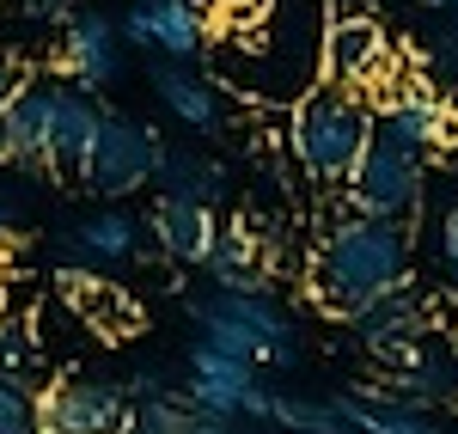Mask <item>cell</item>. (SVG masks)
I'll return each mask as SVG.
<instances>
[{
	"label": "cell",
	"mask_w": 458,
	"mask_h": 434,
	"mask_svg": "<svg viewBox=\"0 0 458 434\" xmlns=\"http://www.w3.org/2000/svg\"><path fill=\"white\" fill-rule=\"evenodd\" d=\"M55 68L73 92H105L110 80H123V31L110 13H73L62 25V49H55Z\"/></svg>",
	"instance_id": "30bf717a"
},
{
	"label": "cell",
	"mask_w": 458,
	"mask_h": 434,
	"mask_svg": "<svg viewBox=\"0 0 458 434\" xmlns=\"http://www.w3.org/2000/svg\"><path fill=\"white\" fill-rule=\"evenodd\" d=\"M19 13H31V19H62L68 13V0H13Z\"/></svg>",
	"instance_id": "4dcf8cb0"
},
{
	"label": "cell",
	"mask_w": 458,
	"mask_h": 434,
	"mask_svg": "<svg viewBox=\"0 0 458 434\" xmlns=\"http://www.w3.org/2000/svg\"><path fill=\"white\" fill-rule=\"evenodd\" d=\"M453 13H458V0H453Z\"/></svg>",
	"instance_id": "e575fe53"
},
{
	"label": "cell",
	"mask_w": 458,
	"mask_h": 434,
	"mask_svg": "<svg viewBox=\"0 0 458 434\" xmlns=\"http://www.w3.org/2000/svg\"><path fill=\"white\" fill-rule=\"evenodd\" d=\"M153 92H159V105L172 110L183 129H196V135H220L226 129L220 86H208L202 73H190L183 62H153Z\"/></svg>",
	"instance_id": "9a60e30c"
},
{
	"label": "cell",
	"mask_w": 458,
	"mask_h": 434,
	"mask_svg": "<svg viewBox=\"0 0 458 434\" xmlns=\"http://www.w3.org/2000/svg\"><path fill=\"white\" fill-rule=\"evenodd\" d=\"M159 172V135L123 116V110H98V129H92V147H86V166H80V183L92 196H129V190H147Z\"/></svg>",
	"instance_id": "8992f818"
},
{
	"label": "cell",
	"mask_w": 458,
	"mask_h": 434,
	"mask_svg": "<svg viewBox=\"0 0 458 434\" xmlns=\"http://www.w3.org/2000/svg\"><path fill=\"white\" fill-rule=\"evenodd\" d=\"M153 233H159V251L172 263H208L214 239H220V220L208 202H190V196H159L153 202Z\"/></svg>",
	"instance_id": "2e32d148"
},
{
	"label": "cell",
	"mask_w": 458,
	"mask_h": 434,
	"mask_svg": "<svg viewBox=\"0 0 458 434\" xmlns=\"http://www.w3.org/2000/svg\"><path fill=\"white\" fill-rule=\"evenodd\" d=\"M19 92H25V73H19V62H13V55H6V49H0V110L13 105V98H19Z\"/></svg>",
	"instance_id": "f546056e"
},
{
	"label": "cell",
	"mask_w": 458,
	"mask_h": 434,
	"mask_svg": "<svg viewBox=\"0 0 458 434\" xmlns=\"http://www.w3.org/2000/svg\"><path fill=\"white\" fill-rule=\"evenodd\" d=\"M43 129H49V92L25 80V92L0 110V159L43 172Z\"/></svg>",
	"instance_id": "ffe728a7"
},
{
	"label": "cell",
	"mask_w": 458,
	"mask_h": 434,
	"mask_svg": "<svg viewBox=\"0 0 458 434\" xmlns=\"http://www.w3.org/2000/svg\"><path fill=\"white\" fill-rule=\"evenodd\" d=\"M25 215H31V196H25V183H0V226H19Z\"/></svg>",
	"instance_id": "83f0119b"
},
{
	"label": "cell",
	"mask_w": 458,
	"mask_h": 434,
	"mask_svg": "<svg viewBox=\"0 0 458 434\" xmlns=\"http://www.w3.org/2000/svg\"><path fill=\"white\" fill-rule=\"evenodd\" d=\"M0 434H37V398L25 379H0Z\"/></svg>",
	"instance_id": "484cf974"
},
{
	"label": "cell",
	"mask_w": 458,
	"mask_h": 434,
	"mask_svg": "<svg viewBox=\"0 0 458 434\" xmlns=\"http://www.w3.org/2000/svg\"><path fill=\"white\" fill-rule=\"evenodd\" d=\"M202 434H226V429H220V422H202Z\"/></svg>",
	"instance_id": "1f68e13d"
},
{
	"label": "cell",
	"mask_w": 458,
	"mask_h": 434,
	"mask_svg": "<svg viewBox=\"0 0 458 434\" xmlns=\"http://www.w3.org/2000/svg\"><path fill=\"white\" fill-rule=\"evenodd\" d=\"M250 386H257V362L226 355V349H214V343H196V349H190V379H183L177 398L190 404L202 422H220V429H226L233 416H245Z\"/></svg>",
	"instance_id": "9c48e42d"
},
{
	"label": "cell",
	"mask_w": 458,
	"mask_h": 434,
	"mask_svg": "<svg viewBox=\"0 0 458 434\" xmlns=\"http://www.w3.org/2000/svg\"><path fill=\"white\" fill-rule=\"evenodd\" d=\"M391 68H397V55L367 13H330V25H324V80L330 86L373 92L379 80H391Z\"/></svg>",
	"instance_id": "ba28073f"
},
{
	"label": "cell",
	"mask_w": 458,
	"mask_h": 434,
	"mask_svg": "<svg viewBox=\"0 0 458 434\" xmlns=\"http://www.w3.org/2000/svg\"><path fill=\"white\" fill-rule=\"evenodd\" d=\"M129 398L105 379H68L37 398V434H123Z\"/></svg>",
	"instance_id": "8fae6325"
},
{
	"label": "cell",
	"mask_w": 458,
	"mask_h": 434,
	"mask_svg": "<svg viewBox=\"0 0 458 434\" xmlns=\"http://www.w3.org/2000/svg\"><path fill=\"white\" fill-rule=\"evenodd\" d=\"M453 355H458V343H453Z\"/></svg>",
	"instance_id": "d590c367"
},
{
	"label": "cell",
	"mask_w": 458,
	"mask_h": 434,
	"mask_svg": "<svg viewBox=\"0 0 458 434\" xmlns=\"http://www.w3.org/2000/svg\"><path fill=\"white\" fill-rule=\"evenodd\" d=\"M373 141V98L349 92V86H312L293 116H287V147L293 166L312 183H349V172L360 166V153Z\"/></svg>",
	"instance_id": "3957f363"
},
{
	"label": "cell",
	"mask_w": 458,
	"mask_h": 434,
	"mask_svg": "<svg viewBox=\"0 0 458 434\" xmlns=\"http://www.w3.org/2000/svg\"><path fill=\"white\" fill-rule=\"evenodd\" d=\"M190 319L202 325V343L245 355V362H293V319L269 294H190Z\"/></svg>",
	"instance_id": "5b68a950"
},
{
	"label": "cell",
	"mask_w": 458,
	"mask_h": 434,
	"mask_svg": "<svg viewBox=\"0 0 458 434\" xmlns=\"http://www.w3.org/2000/svg\"><path fill=\"white\" fill-rule=\"evenodd\" d=\"M324 6H349V0H324Z\"/></svg>",
	"instance_id": "836d02e7"
},
{
	"label": "cell",
	"mask_w": 458,
	"mask_h": 434,
	"mask_svg": "<svg viewBox=\"0 0 458 434\" xmlns=\"http://www.w3.org/2000/svg\"><path fill=\"white\" fill-rule=\"evenodd\" d=\"M410 282V226L403 220H373V215H343L324 226L312 251V300L354 325L373 300Z\"/></svg>",
	"instance_id": "6da1fadb"
},
{
	"label": "cell",
	"mask_w": 458,
	"mask_h": 434,
	"mask_svg": "<svg viewBox=\"0 0 458 434\" xmlns=\"http://www.w3.org/2000/svg\"><path fill=\"white\" fill-rule=\"evenodd\" d=\"M397 392L391 398H403V404H446V398H458V355L453 349H440V343H416L403 362H397V379H391Z\"/></svg>",
	"instance_id": "d6986e66"
},
{
	"label": "cell",
	"mask_w": 458,
	"mask_h": 434,
	"mask_svg": "<svg viewBox=\"0 0 458 434\" xmlns=\"http://www.w3.org/2000/svg\"><path fill=\"white\" fill-rule=\"evenodd\" d=\"M135 251H141V226H135L129 215H116V208H105V215H86V220L68 233L62 263H68V269H80V263L110 269V263H129Z\"/></svg>",
	"instance_id": "e0dca14e"
},
{
	"label": "cell",
	"mask_w": 458,
	"mask_h": 434,
	"mask_svg": "<svg viewBox=\"0 0 458 434\" xmlns=\"http://www.w3.org/2000/svg\"><path fill=\"white\" fill-rule=\"evenodd\" d=\"M123 434H202V416L177 392H159V398H141L129 410V429Z\"/></svg>",
	"instance_id": "603a6c76"
},
{
	"label": "cell",
	"mask_w": 458,
	"mask_h": 434,
	"mask_svg": "<svg viewBox=\"0 0 458 434\" xmlns=\"http://www.w3.org/2000/svg\"><path fill=\"white\" fill-rule=\"evenodd\" d=\"M428 68L440 73V80H458V25L434 37V49H428Z\"/></svg>",
	"instance_id": "4316f807"
},
{
	"label": "cell",
	"mask_w": 458,
	"mask_h": 434,
	"mask_svg": "<svg viewBox=\"0 0 458 434\" xmlns=\"http://www.w3.org/2000/svg\"><path fill=\"white\" fill-rule=\"evenodd\" d=\"M49 92V129H43V172L49 178H80L86 166V147H92V129H98V110L86 92H73L68 80H43Z\"/></svg>",
	"instance_id": "4fadbf2b"
},
{
	"label": "cell",
	"mask_w": 458,
	"mask_h": 434,
	"mask_svg": "<svg viewBox=\"0 0 458 434\" xmlns=\"http://www.w3.org/2000/svg\"><path fill=\"white\" fill-rule=\"evenodd\" d=\"M373 129L422 147L428 159H434V153L458 147V105L446 92H434L428 80H397L386 98H373Z\"/></svg>",
	"instance_id": "52a82bcc"
},
{
	"label": "cell",
	"mask_w": 458,
	"mask_h": 434,
	"mask_svg": "<svg viewBox=\"0 0 458 434\" xmlns=\"http://www.w3.org/2000/svg\"><path fill=\"white\" fill-rule=\"evenodd\" d=\"M324 25H330L324 0H276L263 31L245 37L250 68L220 73V86H239L245 98L269 105H300L312 86H324Z\"/></svg>",
	"instance_id": "7a4b0ae2"
},
{
	"label": "cell",
	"mask_w": 458,
	"mask_h": 434,
	"mask_svg": "<svg viewBox=\"0 0 458 434\" xmlns=\"http://www.w3.org/2000/svg\"><path fill=\"white\" fill-rule=\"evenodd\" d=\"M422 6H453V0H422Z\"/></svg>",
	"instance_id": "d6a6232c"
},
{
	"label": "cell",
	"mask_w": 458,
	"mask_h": 434,
	"mask_svg": "<svg viewBox=\"0 0 458 434\" xmlns=\"http://www.w3.org/2000/svg\"><path fill=\"white\" fill-rule=\"evenodd\" d=\"M159 196H190V202H208L220 196V166H208V153H165L159 147Z\"/></svg>",
	"instance_id": "7402d4cb"
},
{
	"label": "cell",
	"mask_w": 458,
	"mask_h": 434,
	"mask_svg": "<svg viewBox=\"0 0 458 434\" xmlns=\"http://www.w3.org/2000/svg\"><path fill=\"white\" fill-rule=\"evenodd\" d=\"M428 159L422 147L397 141L386 129H373V141L360 153V166L349 172L343 183V196H349V215H373V220H403V226H416L428 202Z\"/></svg>",
	"instance_id": "277c9868"
},
{
	"label": "cell",
	"mask_w": 458,
	"mask_h": 434,
	"mask_svg": "<svg viewBox=\"0 0 458 434\" xmlns=\"http://www.w3.org/2000/svg\"><path fill=\"white\" fill-rule=\"evenodd\" d=\"M208 276L220 294H269V276L257 269V239H250V226H220V239H214L208 251Z\"/></svg>",
	"instance_id": "44dd1931"
},
{
	"label": "cell",
	"mask_w": 458,
	"mask_h": 434,
	"mask_svg": "<svg viewBox=\"0 0 458 434\" xmlns=\"http://www.w3.org/2000/svg\"><path fill=\"white\" fill-rule=\"evenodd\" d=\"M269 422H282L293 434H354L336 404H312V398H293V392H276L269 398Z\"/></svg>",
	"instance_id": "cb8c5ba5"
},
{
	"label": "cell",
	"mask_w": 458,
	"mask_h": 434,
	"mask_svg": "<svg viewBox=\"0 0 458 434\" xmlns=\"http://www.w3.org/2000/svg\"><path fill=\"white\" fill-rule=\"evenodd\" d=\"M116 31H123V43L147 49L153 62H196L208 25H202V13L190 0H135L116 19Z\"/></svg>",
	"instance_id": "7c38bea8"
},
{
	"label": "cell",
	"mask_w": 458,
	"mask_h": 434,
	"mask_svg": "<svg viewBox=\"0 0 458 434\" xmlns=\"http://www.w3.org/2000/svg\"><path fill=\"white\" fill-rule=\"evenodd\" d=\"M440 263H446V276L458 282V202L446 208V220H440Z\"/></svg>",
	"instance_id": "f1b7e54d"
},
{
	"label": "cell",
	"mask_w": 458,
	"mask_h": 434,
	"mask_svg": "<svg viewBox=\"0 0 458 434\" xmlns=\"http://www.w3.org/2000/svg\"><path fill=\"white\" fill-rule=\"evenodd\" d=\"M336 410H343V422H349L354 434H440L428 410L391 398V392H379V386L343 392V398H336Z\"/></svg>",
	"instance_id": "ac0fdd59"
},
{
	"label": "cell",
	"mask_w": 458,
	"mask_h": 434,
	"mask_svg": "<svg viewBox=\"0 0 458 434\" xmlns=\"http://www.w3.org/2000/svg\"><path fill=\"white\" fill-rule=\"evenodd\" d=\"M354 330H360V343H367L373 355L403 362V355L428 336V306L410 294V282H403V288H391L386 300H373V306L354 319Z\"/></svg>",
	"instance_id": "5bb4252c"
},
{
	"label": "cell",
	"mask_w": 458,
	"mask_h": 434,
	"mask_svg": "<svg viewBox=\"0 0 458 434\" xmlns=\"http://www.w3.org/2000/svg\"><path fill=\"white\" fill-rule=\"evenodd\" d=\"M31 355H37L31 319H0V379H25Z\"/></svg>",
	"instance_id": "d4e9b609"
}]
</instances>
